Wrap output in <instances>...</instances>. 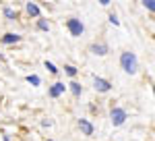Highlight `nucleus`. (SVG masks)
Masks as SVG:
<instances>
[{"instance_id": "1", "label": "nucleus", "mask_w": 155, "mask_h": 141, "mask_svg": "<svg viewBox=\"0 0 155 141\" xmlns=\"http://www.w3.org/2000/svg\"><path fill=\"white\" fill-rule=\"evenodd\" d=\"M120 64H122V69L126 70V73H134L137 70V56L132 52H124L120 56Z\"/></svg>"}, {"instance_id": "2", "label": "nucleus", "mask_w": 155, "mask_h": 141, "mask_svg": "<svg viewBox=\"0 0 155 141\" xmlns=\"http://www.w3.org/2000/svg\"><path fill=\"white\" fill-rule=\"evenodd\" d=\"M66 27L71 29V33H72V35H81V33L85 31L83 23H81L79 19H68V23H66Z\"/></svg>"}, {"instance_id": "3", "label": "nucleus", "mask_w": 155, "mask_h": 141, "mask_svg": "<svg viewBox=\"0 0 155 141\" xmlns=\"http://www.w3.org/2000/svg\"><path fill=\"white\" fill-rule=\"evenodd\" d=\"M124 120H126V112L122 108H114L112 110V122H114V127H120Z\"/></svg>"}, {"instance_id": "4", "label": "nucleus", "mask_w": 155, "mask_h": 141, "mask_svg": "<svg viewBox=\"0 0 155 141\" xmlns=\"http://www.w3.org/2000/svg\"><path fill=\"white\" fill-rule=\"evenodd\" d=\"M110 87H112V83H110V81L95 77V89H99V91H110Z\"/></svg>"}, {"instance_id": "5", "label": "nucleus", "mask_w": 155, "mask_h": 141, "mask_svg": "<svg viewBox=\"0 0 155 141\" xmlns=\"http://www.w3.org/2000/svg\"><path fill=\"white\" fill-rule=\"evenodd\" d=\"M64 87H66L64 83H54V85H52V89H50V95H52V98H58V95L64 91Z\"/></svg>"}, {"instance_id": "6", "label": "nucleus", "mask_w": 155, "mask_h": 141, "mask_svg": "<svg viewBox=\"0 0 155 141\" xmlns=\"http://www.w3.org/2000/svg\"><path fill=\"white\" fill-rule=\"evenodd\" d=\"M79 125H81V129H83V133H85V135H93V125H91L89 120L81 118V120H79Z\"/></svg>"}, {"instance_id": "7", "label": "nucleus", "mask_w": 155, "mask_h": 141, "mask_svg": "<svg viewBox=\"0 0 155 141\" xmlns=\"http://www.w3.org/2000/svg\"><path fill=\"white\" fill-rule=\"evenodd\" d=\"M19 40H21V37H19L17 33H6L4 37H2V42H4V44H12V42H19Z\"/></svg>"}, {"instance_id": "8", "label": "nucleus", "mask_w": 155, "mask_h": 141, "mask_svg": "<svg viewBox=\"0 0 155 141\" xmlns=\"http://www.w3.org/2000/svg\"><path fill=\"white\" fill-rule=\"evenodd\" d=\"M93 52L99 54V56H104V54L107 52V46H106V44H95V46H93Z\"/></svg>"}, {"instance_id": "9", "label": "nucleus", "mask_w": 155, "mask_h": 141, "mask_svg": "<svg viewBox=\"0 0 155 141\" xmlns=\"http://www.w3.org/2000/svg\"><path fill=\"white\" fill-rule=\"evenodd\" d=\"M27 11H29V15L37 17V15H39V6H37V4H33V2H29V4H27Z\"/></svg>"}, {"instance_id": "10", "label": "nucleus", "mask_w": 155, "mask_h": 141, "mask_svg": "<svg viewBox=\"0 0 155 141\" xmlns=\"http://www.w3.org/2000/svg\"><path fill=\"white\" fill-rule=\"evenodd\" d=\"M71 89H72L74 95H81V85H79V83H71Z\"/></svg>"}, {"instance_id": "11", "label": "nucleus", "mask_w": 155, "mask_h": 141, "mask_svg": "<svg viewBox=\"0 0 155 141\" xmlns=\"http://www.w3.org/2000/svg\"><path fill=\"white\" fill-rule=\"evenodd\" d=\"M27 81L31 83V85H39V77H37V75H29V77H27Z\"/></svg>"}, {"instance_id": "12", "label": "nucleus", "mask_w": 155, "mask_h": 141, "mask_svg": "<svg viewBox=\"0 0 155 141\" xmlns=\"http://www.w3.org/2000/svg\"><path fill=\"white\" fill-rule=\"evenodd\" d=\"M37 27H39V29H44V31H48V23H46L44 19H39V21H37Z\"/></svg>"}, {"instance_id": "13", "label": "nucleus", "mask_w": 155, "mask_h": 141, "mask_svg": "<svg viewBox=\"0 0 155 141\" xmlns=\"http://www.w3.org/2000/svg\"><path fill=\"white\" fill-rule=\"evenodd\" d=\"M46 69H48L50 73H56V70H58L56 67H54V64H52V62H48V60H46Z\"/></svg>"}, {"instance_id": "14", "label": "nucleus", "mask_w": 155, "mask_h": 141, "mask_svg": "<svg viewBox=\"0 0 155 141\" xmlns=\"http://www.w3.org/2000/svg\"><path fill=\"white\" fill-rule=\"evenodd\" d=\"M145 6H147L149 11H155V4H153V0H147V2H145Z\"/></svg>"}, {"instance_id": "15", "label": "nucleus", "mask_w": 155, "mask_h": 141, "mask_svg": "<svg viewBox=\"0 0 155 141\" xmlns=\"http://www.w3.org/2000/svg\"><path fill=\"white\" fill-rule=\"evenodd\" d=\"M66 73H68V75H77V69H74V67H66Z\"/></svg>"}, {"instance_id": "16", "label": "nucleus", "mask_w": 155, "mask_h": 141, "mask_svg": "<svg viewBox=\"0 0 155 141\" xmlns=\"http://www.w3.org/2000/svg\"><path fill=\"white\" fill-rule=\"evenodd\" d=\"M4 15H6V17H15V11H12V9H4Z\"/></svg>"}, {"instance_id": "17", "label": "nucleus", "mask_w": 155, "mask_h": 141, "mask_svg": "<svg viewBox=\"0 0 155 141\" xmlns=\"http://www.w3.org/2000/svg\"><path fill=\"white\" fill-rule=\"evenodd\" d=\"M110 23H114V25H120V21L116 19V17H114V15H112V17H110Z\"/></svg>"}, {"instance_id": "18", "label": "nucleus", "mask_w": 155, "mask_h": 141, "mask_svg": "<svg viewBox=\"0 0 155 141\" xmlns=\"http://www.w3.org/2000/svg\"><path fill=\"white\" fill-rule=\"evenodd\" d=\"M48 141H52V139H48Z\"/></svg>"}]
</instances>
